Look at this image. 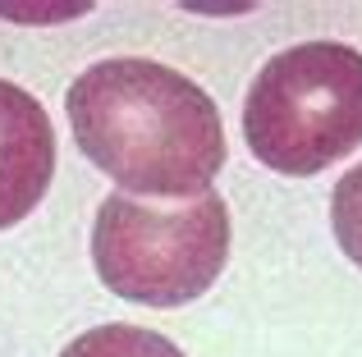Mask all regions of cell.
<instances>
[{"mask_svg":"<svg viewBox=\"0 0 362 357\" xmlns=\"http://www.w3.org/2000/svg\"><path fill=\"white\" fill-rule=\"evenodd\" d=\"M247 152L275 174L312 178L362 147V51L298 42L271 55L243 101Z\"/></svg>","mask_w":362,"mask_h":357,"instance_id":"cell-2","label":"cell"},{"mask_svg":"<svg viewBox=\"0 0 362 357\" xmlns=\"http://www.w3.org/2000/svg\"><path fill=\"white\" fill-rule=\"evenodd\" d=\"M64 110L78 152L142 202L206 197L230 156L221 106L179 69L142 55L83 69Z\"/></svg>","mask_w":362,"mask_h":357,"instance_id":"cell-1","label":"cell"},{"mask_svg":"<svg viewBox=\"0 0 362 357\" xmlns=\"http://www.w3.org/2000/svg\"><path fill=\"white\" fill-rule=\"evenodd\" d=\"M230 206L206 193L179 206H147L110 193L92 220V266L110 294L142 307H184L230 261Z\"/></svg>","mask_w":362,"mask_h":357,"instance_id":"cell-3","label":"cell"},{"mask_svg":"<svg viewBox=\"0 0 362 357\" xmlns=\"http://www.w3.org/2000/svg\"><path fill=\"white\" fill-rule=\"evenodd\" d=\"M55 178V128L46 106L18 83L0 78V229L42 206Z\"/></svg>","mask_w":362,"mask_h":357,"instance_id":"cell-4","label":"cell"},{"mask_svg":"<svg viewBox=\"0 0 362 357\" xmlns=\"http://www.w3.org/2000/svg\"><path fill=\"white\" fill-rule=\"evenodd\" d=\"M330 229H335V243L344 248V257L362 266V165H354L344 178L335 183V197H330Z\"/></svg>","mask_w":362,"mask_h":357,"instance_id":"cell-6","label":"cell"},{"mask_svg":"<svg viewBox=\"0 0 362 357\" xmlns=\"http://www.w3.org/2000/svg\"><path fill=\"white\" fill-rule=\"evenodd\" d=\"M60 357H188V353L156 330L115 321V325H97V330L78 334Z\"/></svg>","mask_w":362,"mask_h":357,"instance_id":"cell-5","label":"cell"}]
</instances>
